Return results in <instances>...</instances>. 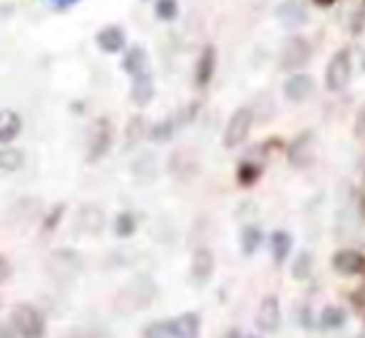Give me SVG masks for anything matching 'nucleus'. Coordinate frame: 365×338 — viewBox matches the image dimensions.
<instances>
[{"label":"nucleus","mask_w":365,"mask_h":338,"mask_svg":"<svg viewBox=\"0 0 365 338\" xmlns=\"http://www.w3.org/2000/svg\"><path fill=\"white\" fill-rule=\"evenodd\" d=\"M157 299V284L147 276H140V279L130 281L120 294L112 299V306L120 314H135L140 309H147L152 301Z\"/></svg>","instance_id":"nucleus-1"},{"label":"nucleus","mask_w":365,"mask_h":338,"mask_svg":"<svg viewBox=\"0 0 365 338\" xmlns=\"http://www.w3.org/2000/svg\"><path fill=\"white\" fill-rule=\"evenodd\" d=\"M10 326L20 338H43L45 336V321L40 311L30 304H18L10 314Z\"/></svg>","instance_id":"nucleus-2"},{"label":"nucleus","mask_w":365,"mask_h":338,"mask_svg":"<svg viewBox=\"0 0 365 338\" xmlns=\"http://www.w3.org/2000/svg\"><path fill=\"white\" fill-rule=\"evenodd\" d=\"M82 256L73 252V249H58L53 256L48 259V274L55 281H73L82 274Z\"/></svg>","instance_id":"nucleus-3"},{"label":"nucleus","mask_w":365,"mask_h":338,"mask_svg":"<svg viewBox=\"0 0 365 338\" xmlns=\"http://www.w3.org/2000/svg\"><path fill=\"white\" fill-rule=\"evenodd\" d=\"M351 73H353L351 50L348 48L338 50V53L331 58V63L326 65V87L331 92L346 90V85L351 83Z\"/></svg>","instance_id":"nucleus-4"},{"label":"nucleus","mask_w":365,"mask_h":338,"mask_svg":"<svg viewBox=\"0 0 365 338\" xmlns=\"http://www.w3.org/2000/svg\"><path fill=\"white\" fill-rule=\"evenodd\" d=\"M112 147V125L107 117H100V120L92 122L90 127V140H87V162L95 165L102 157L110 152Z\"/></svg>","instance_id":"nucleus-5"},{"label":"nucleus","mask_w":365,"mask_h":338,"mask_svg":"<svg viewBox=\"0 0 365 338\" xmlns=\"http://www.w3.org/2000/svg\"><path fill=\"white\" fill-rule=\"evenodd\" d=\"M251 125H254V110L251 107H239V110L231 115V120L226 122L224 130V147L226 150H234L241 142L249 137Z\"/></svg>","instance_id":"nucleus-6"},{"label":"nucleus","mask_w":365,"mask_h":338,"mask_svg":"<svg viewBox=\"0 0 365 338\" xmlns=\"http://www.w3.org/2000/svg\"><path fill=\"white\" fill-rule=\"evenodd\" d=\"M311 60V45H308L306 38L301 35H293L284 43L281 48V68L284 70H298Z\"/></svg>","instance_id":"nucleus-7"},{"label":"nucleus","mask_w":365,"mask_h":338,"mask_svg":"<svg viewBox=\"0 0 365 338\" xmlns=\"http://www.w3.org/2000/svg\"><path fill=\"white\" fill-rule=\"evenodd\" d=\"M214 269H217V259H214L212 249L199 247L197 252L192 254V266H189V279H192L194 286H204L212 281Z\"/></svg>","instance_id":"nucleus-8"},{"label":"nucleus","mask_w":365,"mask_h":338,"mask_svg":"<svg viewBox=\"0 0 365 338\" xmlns=\"http://www.w3.org/2000/svg\"><path fill=\"white\" fill-rule=\"evenodd\" d=\"M276 20L284 25L286 30L303 28L308 23V5L306 0H284L276 8Z\"/></svg>","instance_id":"nucleus-9"},{"label":"nucleus","mask_w":365,"mask_h":338,"mask_svg":"<svg viewBox=\"0 0 365 338\" xmlns=\"http://www.w3.org/2000/svg\"><path fill=\"white\" fill-rule=\"evenodd\" d=\"M256 326H259L264 334H276L281 329V304L279 296L269 294L261 299L259 314H256Z\"/></svg>","instance_id":"nucleus-10"},{"label":"nucleus","mask_w":365,"mask_h":338,"mask_svg":"<svg viewBox=\"0 0 365 338\" xmlns=\"http://www.w3.org/2000/svg\"><path fill=\"white\" fill-rule=\"evenodd\" d=\"M75 227L77 232L82 234H100L102 227H105V212H102L97 204H82L80 212H77V219H75Z\"/></svg>","instance_id":"nucleus-11"},{"label":"nucleus","mask_w":365,"mask_h":338,"mask_svg":"<svg viewBox=\"0 0 365 338\" xmlns=\"http://www.w3.org/2000/svg\"><path fill=\"white\" fill-rule=\"evenodd\" d=\"M313 145H316V137L313 132H303L298 135L296 140L291 142V150H289V162L293 167L303 169L313 162Z\"/></svg>","instance_id":"nucleus-12"},{"label":"nucleus","mask_w":365,"mask_h":338,"mask_svg":"<svg viewBox=\"0 0 365 338\" xmlns=\"http://www.w3.org/2000/svg\"><path fill=\"white\" fill-rule=\"evenodd\" d=\"M95 40H97V48H100L102 53H107V55L122 53V48L127 45L125 28H120V25H107V28H102L100 33H97Z\"/></svg>","instance_id":"nucleus-13"},{"label":"nucleus","mask_w":365,"mask_h":338,"mask_svg":"<svg viewBox=\"0 0 365 338\" xmlns=\"http://www.w3.org/2000/svg\"><path fill=\"white\" fill-rule=\"evenodd\" d=\"M365 269V259L356 249H341L333 256V271L341 276H356Z\"/></svg>","instance_id":"nucleus-14"},{"label":"nucleus","mask_w":365,"mask_h":338,"mask_svg":"<svg viewBox=\"0 0 365 338\" xmlns=\"http://www.w3.org/2000/svg\"><path fill=\"white\" fill-rule=\"evenodd\" d=\"M214 70H217V48H214V45H204V50L199 53L197 68H194L197 87H207L209 83H212Z\"/></svg>","instance_id":"nucleus-15"},{"label":"nucleus","mask_w":365,"mask_h":338,"mask_svg":"<svg viewBox=\"0 0 365 338\" xmlns=\"http://www.w3.org/2000/svg\"><path fill=\"white\" fill-rule=\"evenodd\" d=\"M169 329H172L174 338H199L202 319H199V314H194V311H187V314L169 321Z\"/></svg>","instance_id":"nucleus-16"},{"label":"nucleus","mask_w":365,"mask_h":338,"mask_svg":"<svg viewBox=\"0 0 365 338\" xmlns=\"http://www.w3.org/2000/svg\"><path fill=\"white\" fill-rule=\"evenodd\" d=\"M23 132V117L15 110H0V145H10Z\"/></svg>","instance_id":"nucleus-17"},{"label":"nucleus","mask_w":365,"mask_h":338,"mask_svg":"<svg viewBox=\"0 0 365 338\" xmlns=\"http://www.w3.org/2000/svg\"><path fill=\"white\" fill-rule=\"evenodd\" d=\"M313 92L311 75H291L284 83V97L289 102H303Z\"/></svg>","instance_id":"nucleus-18"},{"label":"nucleus","mask_w":365,"mask_h":338,"mask_svg":"<svg viewBox=\"0 0 365 338\" xmlns=\"http://www.w3.org/2000/svg\"><path fill=\"white\" fill-rule=\"evenodd\" d=\"M130 100L135 102L137 107H147L149 102L154 100V80L152 75L147 73H140L135 75V83H132V90H130Z\"/></svg>","instance_id":"nucleus-19"},{"label":"nucleus","mask_w":365,"mask_h":338,"mask_svg":"<svg viewBox=\"0 0 365 338\" xmlns=\"http://www.w3.org/2000/svg\"><path fill=\"white\" fill-rule=\"evenodd\" d=\"M269 244H271V256H274V264L276 266H284L286 261H289V256H291L293 237H291L289 232H284V229H276V232L271 234Z\"/></svg>","instance_id":"nucleus-20"},{"label":"nucleus","mask_w":365,"mask_h":338,"mask_svg":"<svg viewBox=\"0 0 365 338\" xmlns=\"http://www.w3.org/2000/svg\"><path fill=\"white\" fill-rule=\"evenodd\" d=\"M157 169H159L157 157H154L152 152H142V155L132 162V177H135L137 182H154Z\"/></svg>","instance_id":"nucleus-21"},{"label":"nucleus","mask_w":365,"mask_h":338,"mask_svg":"<svg viewBox=\"0 0 365 338\" xmlns=\"http://www.w3.org/2000/svg\"><path fill=\"white\" fill-rule=\"evenodd\" d=\"M122 68H125V73L127 75H140V73H147L149 70V63H147V50L145 48H130L127 50V55H125V60H122Z\"/></svg>","instance_id":"nucleus-22"},{"label":"nucleus","mask_w":365,"mask_h":338,"mask_svg":"<svg viewBox=\"0 0 365 338\" xmlns=\"http://www.w3.org/2000/svg\"><path fill=\"white\" fill-rule=\"evenodd\" d=\"M25 165L23 150L10 145H0V172H18Z\"/></svg>","instance_id":"nucleus-23"},{"label":"nucleus","mask_w":365,"mask_h":338,"mask_svg":"<svg viewBox=\"0 0 365 338\" xmlns=\"http://www.w3.org/2000/svg\"><path fill=\"white\" fill-rule=\"evenodd\" d=\"M261 239H264V234H261V229L256 227V224H246L244 229H241V254L244 256H254L256 249L261 247Z\"/></svg>","instance_id":"nucleus-24"},{"label":"nucleus","mask_w":365,"mask_h":338,"mask_svg":"<svg viewBox=\"0 0 365 338\" xmlns=\"http://www.w3.org/2000/svg\"><path fill=\"white\" fill-rule=\"evenodd\" d=\"M348 321V314L341 309V306H326L321 314V329L323 331H338L343 329Z\"/></svg>","instance_id":"nucleus-25"},{"label":"nucleus","mask_w":365,"mask_h":338,"mask_svg":"<svg viewBox=\"0 0 365 338\" xmlns=\"http://www.w3.org/2000/svg\"><path fill=\"white\" fill-rule=\"evenodd\" d=\"M147 120L142 115H135L130 122H127V130H125V140H127V147H135V145H140L142 142V137L147 135Z\"/></svg>","instance_id":"nucleus-26"},{"label":"nucleus","mask_w":365,"mask_h":338,"mask_svg":"<svg viewBox=\"0 0 365 338\" xmlns=\"http://www.w3.org/2000/svg\"><path fill=\"white\" fill-rule=\"evenodd\" d=\"M313 274V254L311 252H301L293 259L291 264V276L296 281H308Z\"/></svg>","instance_id":"nucleus-27"},{"label":"nucleus","mask_w":365,"mask_h":338,"mask_svg":"<svg viewBox=\"0 0 365 338\" xmlns=\"http://www.w3.org/2000/svg\"><path fill=\"white\" fill-rule=\"evenodd\" d=\"M174 132H177V122H174V120H162V122H157V125L149 127L147 137L152 142H157V145H164V142L172 140Z\"/></svg>","instance_id":"nucleus-28"},{"label":"nucleus","mask_w":365,"mask_h":338,"mask_svg":"<svg viewBox=\"0 0 365 338\" xmlns=\"http://www.w3.org/2000/svg\"><path fill=\"white\" fill-rule=\"evenodd\" d=\"M137 232V217L132 212H120L115 219V234L120 239H127Z\"/></svg>","instance_id":"nucleus-29"},{"label":"nucleus","mask_w":365,"mask_h":338,"mask_svg":"<svg viewBox=\"0 0 365 338\" xmlns=\"http://www.w3.org/2000/svg\"><path fill=\"white\" fill-rule=\"evenodd\" d=\"M154 13H157V18L164 20V23H172L179 15V3L177 0H157V3H154Z\"/></svg>","instance_id":"nucleus-30"},{"label":"nucleus","mask_w":365,"mask_h":338,"mask_svg":"<svg viewBox=\"0 0 365 338\" xmlns=\"http://www.w3.org/2000/svg\"><path fill=\"white\" fill-rule=\"evenodd\" d=\"M239 184H244V187H251V184L256 182V179L261 177V167L254 165V162H244V165L239 167Z\"/></svg>","instance_id":"nucleus-31"},{"label":"nucleus","mask_w":365,"mask_h":338,"mask_svg":"<svg viewBox=\"0 0 365 338\" xmlns=\"http://www.w3.org/2000/svg\"><path fill=\"white\" fill-rule=\"evenodd\" d=\"M63 217H65V204H55L53 209H50L48 214H45V219H43V229L48 234H53L55 229H58V224L63 222Z\"/></svg>","instance_id":"nucleus-32"},{"label":"nucleus","mask_w":365,"mask_h":338,"mask_svg":"<svg viewBox=\"0 0 365 338\" xmlns=\"http://www.w3.org/2000/svg\"><path fill=\"white\" fill-rule=\"evenodd\" d=\"M142 336L145 338H174L172 329H169V321H152V324L145 326Z\"/></svg>","instance_id":"nucleus-33"},{"label":"nucleus","mask_w":365,"mask_h":338,"mask_svg":"<svg viewBox=\"0 0 365 338\" xmlns=\"http://www.w3.org/2000/svg\"><path fill=\"white\" fill-rule=\"evenodd\" d=\"M65 338H112L107 331H77V334H70Z\"/></svg>","instance_id":"nucleus-34"},{"label":"nucleus","mask_w":365,"mask_h":338,"mask_svg":"<svg viewBox=\"0 0 365 338\" xmlns=\"http://www.w3.org/2000/svg\"><path fill=\"white\" fill-rule=\"evenodd\" d=\"M356 137L358 140H365V107L358 112V117H356Z\"/></svg>","instance_id":"nucleus-35"},{"label":"nucleus","mask_w":365,"mask_h":338,"mask_svg":"<svg viewBox=\"0 0 365 338\" xmlns=\"http://www.w3.org/2000/svg\"><path fill=\"white\" fill-rule=\"evenodd\" d=\"M10 274H13V269H10V261L5 259V256H0V284H3V281H8Z\"/></svg>","instance_id":"nucleus-36"},{"label":"nucleus","mask_w":365,"mask_h":338,"mask_svg":"<svg viewBox=\"0 0 365 338\" xmlns=\"http://www.w3.org/2000/svg\"><path fill=\"white\" fill-rule=\"evenodd\" d=\"M80 0H53V8L55 10H68V8H73V5H77Z\"/></svg>","instance_id":"nucleus-37"},{"label":"nucleus","mask_w":365,"mask_h":338,"mask_svg":"<svg viewBox=\"0 0 365 338\" xmlns=\"http://www.w3.org/2000/svg\"><path fill=\"white\" fill-rule=\"evenodd\" d=\"M0 338H18V334H15L13 326L8 324H0Z\"/></svg>","instance_id":"nucleus-38"},{"label":"nucleus","mask_w":365,"mask_h":338,"mask_svg":"<svg viewBox=\"0 0 365 338\" xmlns=\"http://www.w3.org/2000/svg\"><path fill=\"white\" fill-rule=\"evenodd\" d=\"M221 338H244V336H241V331H239V329H229Z\"/></svg>","instance_id":"nucleus-39"},{"label":"nucleus","mask_w":365,"mask_h":338,"mask_svg":"<svg viewBox=\"0 0 365 338\" xmlns=\"http://www.w3.org/2000/svg\"><path fill=\"white\" fill-rule=\"evenodd\" d=\"M318 5H331V3H336V0H316Z\"/></svg>","instance_id":"nucleus-40"},{"label":"nucleus","mask_w":365,"mask_h":338,"mask_svg":"<svg viewBox=\"0 0 365 338\" xmlns=\"http://www.w3.org/2000/svg\"><path fill=\"white\" fill-rule=\"evenodd\" d=\"M361 65H363V70H365V53H363V60H361Z\"/></svg>","instance_id":"nucleus-41"},{"label":"nucleus","mask_w":365,"mask_h":338,"mask_svg":"<svg viewBox=\"0 0 365 338\" xmlns=\"http://www.w3.org/2000/svg\"><path fill=\"white\" fill-rule=\"evenodd\" d=\"M249 338H259V336H249Z\"/></svg>","instance_id":"nucleus-42"}]
</instances>
